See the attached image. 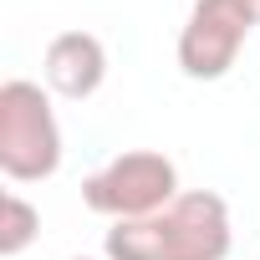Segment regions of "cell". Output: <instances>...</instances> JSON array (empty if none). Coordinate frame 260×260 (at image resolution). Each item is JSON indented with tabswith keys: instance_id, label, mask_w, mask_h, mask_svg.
I'll use <instances>...</instances> for the list:
<instances>
[{
	"instance_id": "1",
	"label": "cell",
	"mask_w": 260,
	"mask_h": 260,
	"mask_svg": "<svg viewBox=\"0 0 260 260\" xmlns=\"http://www.w3.org/2000/svg\"><path fill=\"white\" fill-rule=\"evenodd\" d=\"M230 245V204L214 189H184L148 219H117L102 240V260H224Z\"/></svg>"
},
{
	"instance_id": "2",
	"label": "cell",
	"mask_w": 260,
	"mask_h": 260,
	"mask_svg": "<svg viewBox=\"0 0 260 260\" xmlns=\"http://www.w3.org/2000/svg\"><path fill=\"white\" fill-rule=\"evenodd\" d=\"M61 169V122L41 82L11 77L0 87V174L11 184H41Z\"/></svg>"
},
{
	"instance_id": "3",
	"label": "cell",
	"mask_w": 260,
	"mask_h": 260,
	"mask_svg": "<svg viewBox=\"0 0 260 260\" xmlns=\"http://www.w3.org/2000/svg\"><path fill=\"white\" fill-rule=\"evenodd\" d=\"M179 169L169 153L153 148H127L117 158H107L97 174L82 179V204L102 219H148L158 209H169L179 199Z\"/></svg>"
},
{
	"instance_id": "4",
	"label": "cell",
	"mask_w": 260,
	"mask_h": 260,
	"mask_svg": "<svg viewBox=\"0 0 260 260\" xmlns=\"http://www.w3.org/2000/svg\"><path fill=\"white\" fill-rule=\"evenodd\" d=\"M255 31V16L245 0H194L189 21L179 31V72L189 82H219L230 77L245 36Z\"/></svg>"
},
{
	"instance_id": "5",
	"label": "cell",
	"mask_w": 260,
	"mask_h": 260,
	"mask_svg": "<svg viewBox=\"0 0 260 260\" xmlns=\"http://www.w3.org/2000/svg\"><path fill=\"white\" fill-rule=\"evenodd\" d=\"M41 77H46V92H56L67 102H87L107 82V46L92 31H61V36H51V46L41 56Z\"/></svg>"
},
{
	"instance_id": "6",
	"label": "cell",
	"mask_w": 260,
	"mask_h": 260,
	"mask_svg": "<svg viewBox=\"0 0 260 260\" xmlns=\"http://www.w3.org/2000/svg\"><path fill=\"white\" fill-rule=\"evenodd\" d=\"M36 235H41V209L31 199H21V194H6L0 199V255L16 260Z\"/></svg>"
},
{
	"instance_id": "7",
	"label": "cell",
	"mask_w": 260,
	"mask_h": 260,
	"mask_svg": "<svg viewBox=\"0 0 260 260\" xmlns=\"http://www.w3.org/2000/svg\"><path fill=\"white\" fill-rule=\"evenodd\" d=\"M245 6H250V16H255V26H260V0H245Z\"/></svg>"
},
{
	"instance_id": "8",
	"label": "cell",
	"mask_w": 260,
	"mask_h": 260,
	"mask_svg": "<svg viewBox=\"0 0 260 260\" xmlns=\"http://www.w3.org/2000/svg\"><path fill=\"white\" fill-rule=\"evenodd\" d=\"M72 260H92V255H72Z\"/></svg>"
}]
</instances>
